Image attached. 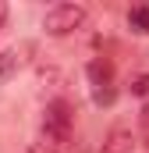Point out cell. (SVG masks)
I'll return each instance as SVG.
<instances>
[{"label":"cell","mask_w":149,"mask_h":153,"mask_svg":"<svg viewBox=\"0 0 149 153\" xmlns=\"http://www.w3.org/2000/svg\"><path fill=\"white\" fill-rule=\"evenodd\" d=\"M71 125H74V111L68 100H53L43 111V143L50 146H68L71 143Z\"/></svg>","instance_id":"6da1fadb"},{"label":"cell","mask_w":149,"mask_h":153,"mask_svg":"<svg viewBox=\"0 0 149 153\" xmlns=\"http://www.w3.org/2000/svg\"><path fill=\"white\" fill-rule=\"evenodd\" d=\"M85 18H89V7L85 4H53L46 11V18H43V29L50 36H68V32H74V29L85 25Z\"/></svg>","instance_id":"7a4b0ae2"},{"label":"cell","mask_w":149,"mask_h":153,"mask_svg":"<svg viewBox=\"0 0 149 153\" xmlns=\"http://www.w3.org/2000/svg\"><path fill=\"white\" fill-rule=\"evenodd\" d=\"M89 85H92V100L96 103H114V64L110 61H103V57H96L92 64H89Z\"/></svg>","instance_id":"3957f363"},{"label":"cell","mask_w":149,"mask_h":153,"mask_svg":"<svg viewBox=\"0 0 149 153\" xmlns=\"http://www.w3.org/2000/svg\"><path fill=\"white\" fill-rule=\"evenodd\" d=\"M135 146H139V139L131 135V128H114L103 139V150L100 153H135Z\"/></svg>","instance_id":"277c9868"},{"label":"cell","mask_w":149,"mask_h":153,"mask_svg":"<svg viewBox=\"0 0 149 153\" xmlns=\"http://www.w3.org/2000/svg\"><path fill=\"white\" fill-rule=\"evenodd\" d=\"M128 25H131L135 32L149 36V4H139V7H131V11H128Z\"/></svg>","instance_id":"5b68a950"},{"label":"cell","mask_w":149,"mask_h":153,"mask_svg":"<svg viewBox=\"0 0 149 153\" xmlns=\"http://www.w3.org/2000/svg\"><path fill=\"white\" fill-rule=\"evenodd\" d=\"M14 68H18L14 53H11V50H0V82H7V78L14 75Z\"/></svg>","instance_id":"8992f818"},{"label":"cell","mask_w":149,"mask_h":153,"mask_svg":"<svg viewBox=\"0 0 149 153\" xmlns=\"http://www.w3.org/2000/svg\"><path fill=\"white\" fill-rule=\"evenodd\" d=\"M21 153H68V146H50V143H32L29 150H21Z\"/></svg>","instance_id":"52a82bcc"},{"label":"cell","mask_w":149,"mask_h":153,"mask_svg":"<svg viewBox=\"0 0 149 153\" xmlns=\"http://www.w3.org/2000/svg\"><path fill=\"white\" fill-rule=\"evenodd\" d=\"M131 93H135V96H149V75L131 78Z\"/></svg>","instance_id":"ba28073f"},{"label":"cell","mask_w":149,"mask_h":153,"mask_svg":"<svg viewBox=\"0 0 149 153\" xmlns=\"http://www.w3.org/2000/svg\"><path fill=\"white\" fill-rule=\"evenodd\" d=\"M142 135H146V146H149V111H146V121H142Z\"/></svg>","instance_id":"9c48e42d"},{"label":"cell","mask_w":149,"mask_h":153,"mask_svg":"<svg viewBox=\"0 0 149 153\" xmlns=\"http://www.w3.org/2000/svg\"><path fill=\"white\" fill-rule=\"evenodd\" d=\"M4 22H7V4L0 0V29H4Z\"/></svg>","instance_id":"30bf717a"}]
</instances>
